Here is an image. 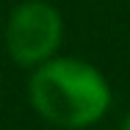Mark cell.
I'll return each instance as SVG.
<instances>
[{
  "label": "cell",
  "instance_id": "2",
  "mask_svg": "<svg viewBox=\"0 0 130 130\" xmlns=\"http://www.w3.org/2000/svg\"><path fill=\"white\" fill-rule=\"evenodd\" d=\"M64 39V17L47 0H22L6 20V50L17 67L36 69L50 61Z\"/></svg>",
  "mask_w": 130,
  "mask_h": 130
},
{
  "label": "cell",
  "instance_id": "1",
  "mask_svg": "<svg viewBox=\"0 0 130 130\" xmlns=\"http://www.w3.org/2000/svg\"><path fill=\"white\" fill-rule=\"evenodd\" d=\"M33 111L64 130H86L111 108V83L89 61L75 55H53L39 64L28 80Z\"/></svg>",
  "mask_w": 130,
  "mask_h": 130
},
{
  "label": "cell",
  "instance_id": "3",
  "mask_svg": "<svg viewBox=\"0 0 130 130\" xmlns=\"http://www.w3.org/2000/svg\"><path fill=\"white\" fill-rule=\"evenodd\" d=\"M119 130H130V113L125 116V122H122V127H119Z\"/></svg>",
  "mask_w": 130,
  "mask_h": 130
}]
</instances>
